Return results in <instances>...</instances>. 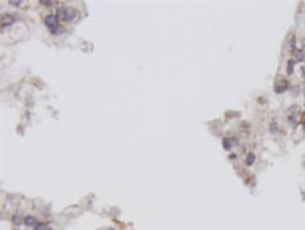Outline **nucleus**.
I'll list each match as a JSON object with an SVG mask.
<instances>
[{
	"instance_id": "obj_4",
	"label": "nucleus",
	"mask_w": 305,
	"mask_h": 230,
	"mask_svg": "<svg viewBox=\"0 0 305 230\" xmlns=\"http://www.w3.org/2000/svg\"><path fill=\"white\" fill-rule=\"evenodd\" d=\"M287 64H288V66H287V73L292 75V73H293V69H294V61H293V59H290Z\"/></svg>"
},
{
	"instance_id": "obj_12",
	"label": "nucleus",
	"mask_w": 305,
	"mask_h": 230,
	"mask_svg": "<svg viewBox=\"0 0 305 230\" xmlns=\"http://www.w3.org/2000/svg\"><path fill=\"white\" fill-rule=\"evenodd\" d=\"M41 3H44L46 6H50V5H53V3H55V2H50V0H43Z\"/></svg>"
},
{
	"instance_id": "obj_13",
	"label": "nucleus",
	"mask_w": 305,
	"mask_h": 230,
	"mask_svg": "<svg viewBox=\"0 0 305 230\" xmlns=\"http://www.w3.org/2000/svg\"><path fill=\"white\" fill-rule=\"evenodd\" d=\"M46 230H52V229H50V227H48V229H46Z\"/></svg>"
},
{
	"instance_id": "obj_10",
	"label": "nucleus",
	"mask_w": 305,
	"mask_h": 230,
	"mask_svg": "<svg viewBox=\"0 0 305 230\" xmlns=\"http://www.w3.org/2000/svg\"><path fill=\"white\" fill-rule=\"evenodd\" d=\"M223 146H224L226 149H229V148H231V142H229V140H226V139H224V140H223Z\"/></svg>"
},
{
	"instance_id": "obj_11",
	"label": "nucleus",
	"mask_w": 305,
	"mask_h": 230,
	"mask_svg": "<svg viewBox=\"0 0 305 230\" xmlns=\"http://www.w3.org/2000/svg\"><path fill=\"white\" fill-rule=\"evenodd\" d=\"M9 3H11L12 6H20V5H21V2H20V0H18V2H17V0H11Z\"/></svg>"
},
{
	"instance_id": "obj_1",
	"label": "nucleus",
	"mask_w": 305,
	"mask_h": 230,
	"mask_svg": "<svg viewBox=\"0 0 305 230\" xmlns=\"http://www.w3.org/2000/svg\"><path fill=\"white\" fill-rule=\"evenodd\" d=\"M44 25L49 28V30L52 34H55V32H58V17L55 14H48L44 17Z\"/></svg>"
},
{
	"instance_id": "obj_6",
	"label": "nucleus",
	"mask_w": 305,
	"mask_h": 230,
	"mask_svg": "<svg viewBox=\"0 0 305 230\" xmlns=\"http://www.w3.org/2000/svg\"><path fill=\"white\" fill-rule=\"evenodd\" d=\"M305 58V55H304V50H296V59L297 61H302Z\"/></svg>"
},
{
	"instance_id": "obj_9",
	"label": "nucleus",
	"mask_w": 305,
	"mask_h": 230,
	"mask_svg": "<svg viewBox=\"0 0 305 230\" xmlns=\"http://www.w3.org/2000/svg\"><path fill=\"white\" fill-rule=\"evenodd\" d=\"M34 230H44V226H43V223H38V224L34 227Z\"/></svg>"
},
{
	"instance_id": "obj_7",
	"label": "nucleus",
	"mask_w": 305,
	"mask_h": 230,
	"mask_svg": "<svg viewBox=\"0 0 305 230\" xmlns=\"http://www.w3.org/2000/svg\"><path fill=\"white\" fill-rule=\"evenodd\" d=\"M12 223L17 226V224H20V215H17V213H15V215L12 217Z\"/></svg>"
},
{
	"instance_id": "obj_3",
	"label": "nucleus",
	"mask_w": 305,
	"mask_h": 230,
	"mask_svg": "<svg viewBox=\"0 0 305 230\" xmlns=\"http://www.w3.org/2000/svg\"><path fill=\"white\" fill-rule=\"evenodd\" d=\"M25 224H26L28 227H30V226H37L38 223H37L35 217H26V218H25Z\"/></svg>"
},
{
	"instance_id": "obj_2",
	"label": "nucleus",
	"mask_w": 305,
	"mask_h": 230,
	"mask_svg": "<svg viewBox=\"0 0 305 230\" xmlns=\"http://www.w3.org/2000/svg\"><path fill=\"white\" fill-rule=\"evenodd\" d=\"M73 15H75V11L70 9V8H67V9L64 11V20H66V21H70V20L73 18Z\"/></svg>"
},
{
	"instance_id": "obj_14",
	"label": "nucleus",
	"mask_w": 305,
	"mask_h": 230,
	"mask_svg": "<svg viewBox=\"0 0 305 230\" xmlns=\"http://www.w3.org/2000/svg\"><path fill=\"white\" fill-rule=\"evenodd\" d=\"M110 230H114V229H110Z\"/></svg>"
},
{
	"instance_id": "obj_5",
	"label": "nucleus",
	"mask_w": 305,
	"mask_h": 230,
	"mask_svg": "<svg viewBox=\"0 0 305 230\" xmlns=\"http://www.w3.org/2000/svg\"><path fill=\"white\" fill-rule=\"evenodd\" d=\"M253 162H255V154H249L247 159H246V163L247 165H253Z\"/></svg>"
},
{
	"instance_id": "obj_8",
	"label": "nucleus",
	"mask_w": 305,
	"mask_h": 230,
	"mask_svg": "<svg viewBox=\"0 0 305 230\" xmlns=\"http://www.w3.org/2000/svg\"><path fill=\"white\" fill-rule=\"evenodd\" d=\"M270 125H272V127H270V131H272V133L278 131V124H276V122H272Z\"/></svg>"
}]
</instances>
